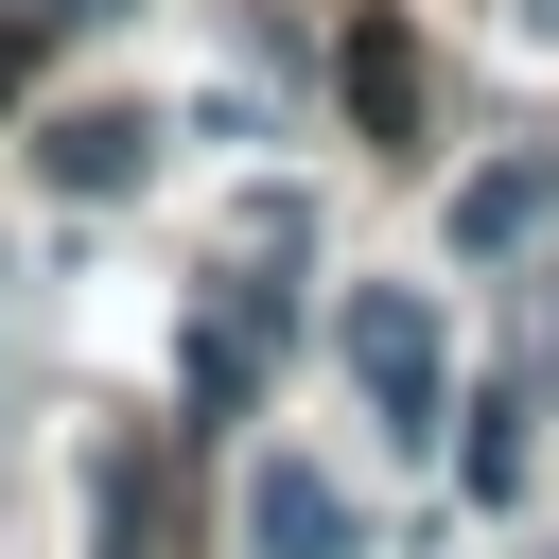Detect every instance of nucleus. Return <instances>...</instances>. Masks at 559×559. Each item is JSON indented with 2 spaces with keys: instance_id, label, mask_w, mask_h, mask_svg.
Masks as SVG:
<instances>
[{
  "instance_id": "nucleus-1",
  "label": "nucleus",
  "mask_w": 559,
  "mask_h": 559,
  "mask_svg": "<svg viewBox=\"0 0 559 559\" xmlns=\"http://www.w3.org/2000/svg\"><path fill=\"white\" fill-rule=\"evenodd\" d=\"M349 367H367V402H384V437H402V454L454 419V349H437V297L367 280V297H349Z\"/></svg>"
},
{
  "instance_id": "nucleus-2",
  "label": "nucleus",
  "mask_w": 559,
  "mask_h": 559,
  "mask_svg": "<svg viewBox=\"0 0 559 559\" xmlns=\"http://www.w3.org/2000/svg\"><path fill=\"white\" fill-rule=\"evenodd\" d=\"M245 542H262V559H349V489L297 472V454H262V472H245Z\"/></svg>"
},
{
  "instance_id": "nucleus-3",
  "label": "nucleus",
  "mask_w": 559,
  "mask_h": 559,
  "mask_svg": "<svg viewBox=\"0 0 559 559\" xmlns=\"http://www.w3.org/2000/svg\"><path fill=\"white\" fill-rule=\"evenodd\" d=\"M332 70H349V122L419 157V35H402V17H349V52H332Z\"/></svg>"
},
{
  "instance_id": "nucleus-4",
  "label": "nucleus",
  "mask_w": 559,
  "mask_h": 559,
  "mask_svg": "<svg viewBox=\"0 0 559 559\" xmlns=\"http://www.w3.org/2000/svg\"><path fill=\"white\" fill-rule=\"evenodd\" d=\"M542 210H559V157H489V175H472V192H454V245H472V262H489V245H524V227H542Z\"/></svg>"
},
{
  "instance_id": "nucleus-5",
  "label": "nucleus",
  "mask_w": 559,
  "mask_h": 559,
  "mask_svg": "<svg viewBox=\"0 0 559 559\" xmlns=\"http://www.w3.org/2000/svg\"><path fill=\"white\" fill-rule=\"evenodd\" d=\"M140 157H157L140 122H52V192H122Z\"/></svg>"
},
{
  "instance_id": "nucleus-6",
  "label": "nucleus",
  "mask_w": 559,
  "mask_h": 559,
  "mask_svg": "<svg viewBox=\"0 0 559 559\" xmlns=\"http://www.w3.org/2000/svg\"><path fill=\"white\" fill-rule=\"evenodd\" d=\"M454 472H472V489H489V507H507V489H524V402H489V419H472V437H454Z\"/></svg>"
}]
</instances>
